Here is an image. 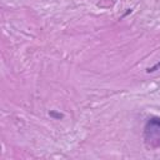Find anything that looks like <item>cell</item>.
I'll list each match as a JSON object with an SVG mask.
<instances>
[{
	"label": "cell",
	"instance_id": "cell-2",
	"mask_svg": "<svg viewBox=\"0 0 160 160\" xmlns=\"http://www.w3.org/2000/svg\"><path fill=\"white\" fill-rule=\"evenodd\" d=\"M159 69H160V62H159V63H156L154 66L149 68V69H148V73H154V71H156V70H159Z\"/></svg>",
	"mask_w": 160,
	"mask_h": 160
},
{
	"label": "cell",
	"instance_id": "cell-1",
	"mask_svg": "<svg viewBox=\"0 0 160 160\" xmlns=\"http://www.w3.org/2000/svg\"><path fill=\"white\" fill-rule=\"evenodd\" d=\"M144 138L145 143L149 148L160 146V118H150L144 128Z\"/></svg>",
	"mask_w": 160,
	"mask_h": 160
},
{
	"label": "cell",
	"instance_id": "cell-3",
	"mask_svg": "<svg viewBox=\"0 0 160 160\" xmlns=\"http://www.w3.org/2000/svg\"><path fill=\"white\" fill-rule=\"evenodd\" d=\"M49 115L53 116V118H55V119H62V118H64L63 114H59V113H55V111H50Z\"/></svg>",
	"mask_w": 160,
	"mask_h": 160
}]
</instances>
